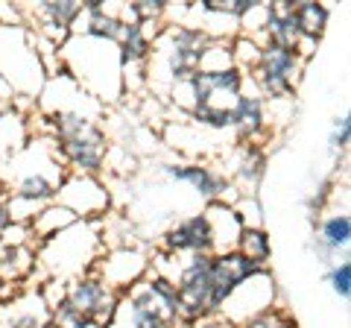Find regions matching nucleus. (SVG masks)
I'll return each mask as SVG.
<instances>
[{
	"instance_id": "nucleus-1",
	"label": "nucleus",
	"mask_w": 351,
	"mask_h": 328,
	"mask_svg": "<svg viewBox=\"0 0 351 328\" xmlns=\"http://www.w3.org/2000/svg\"><path fill=\"white\" fill-rule=\"evenodd\" d=\"M103 115L94 112H56L44 115V135L53 141V150L68 173L100 176L112 150Z\"/></svg>"
},
{
	"instance_id": "nucleus-2",
	"label": "nucleus",
	"mask_w": 351,
	"mask_h": 328,
	"mask_svg": "<svg viewBox=\"0 0 351 328\" xmlns=\"http://www.w3.org/2000/svg\"><path fill=\"white\" fill-rule=\"evenodd\" d=\"M59 65L97 103L112 106L123 97V62L114 41L71 36L59 45Z\"/></svg>"
},
{
	"instance_id": "nucleus-3",
	"label": "nucleus",
	"mask_w": 351,
	"mask_h": 328,
	"mask_svg": "<svg viewBox=\"0 0 351 328\" xmlns=\"http://www.w3.org/2000/svg\"><path fill=\"white\" fill-rule=\"evenodd\" d=\"M106 253V240H103V220L100 223H88L76 220L56 237L44 240L36 249V272L41 281H73L80 276L94 272L97 261Z\"/></svg>"
},
{
	"instance_id": "nucleus-4",
	"label": "nucleus",
	"mask_w": 351,
	"mask_h": 328,
	"mask_svg": "<svg viewBox=\"0 0 351 328\" xmlns=\"http://www.w3.org/2000/svg\"><path fill=\"white\" fill-rule=\"evenodd\" d=\"M0 76L12 89V100L36 103L47 82L44 65L36 47V32L24 24L0 27Z\"/></svg>"
},
{
	"instance_id": "nucleus-5",
	"label": "nucleus",
	"mask_w": 351,
	"mask_h": 328,
	"mask_svg": "<svg viewBox=\"0 0 351 328\" xmlns=\"http://www.w3.org/2000/svg\"><path fill=\"white\" fill-rule=\"evenodd\" d=\"M302 73H304V59L299 53L267 41V45H261L258 65L246 76L252 80V85L258 89L263 100L272 103V100H293Z\"/></svg>"
},
{
	"instance_id": "nucleus-6",
	"label": "nucleus",
	"mask_w": 351,
	"mask_h": 328,
	"mask_svg": "<svg viewBox=\"0 0 351 328\" xmlns=\"http://www.w3.org/2000/svg\"><path fill=\"white\" fill-rule=\"evenodd\" d=\"M56 202L64 205L76 220L100 223L106 211L112 209V194L103 176H80V173H68L56 191Z\"/></svg>"
},
{
	"instance_id": "nucleus-7",
	"label": "nucleus",
	"mask_w": 351,
	"mask_h": 328,
	"mask_svg": "<svg viewBox=\"0 0 351 328\" xmlns=\"http://www.w3.org/2000/svg\"><path fill=\"white\" fill-rule=\"evenodd\" d=\"M62 302L68 305L76 316H85V320H97V323L108 325L114 311H117V305H120V293L108 288L97 272H88V276H80V279L64 284Z\"/></svg>"
},
{
	"instance_id": "nucleus-8",
	"label": "nucleus",
	"mask_w": 351,
	"mask_h": 328,
	"mask_svg": "<svg viewBox=\"0 0 351 328\" xmlns=\"http://www.w3.org/2000/svg\"><path fill=\"white\" fill-rule=\"evenodd\" d=\"M161 170H164V176H170L173 182H182V185H188V188H193L205 202L234 205V200L240 196V194H234L237 185L232 182V176L217 170L214 164H208V161H170V164H164Z\"/></svg>"
},
{
	"instance_id": "nucleus-9",
	"label": "nucleus",
	"mask_w": 351,
	"mask_h": 328,
	"mask_svg": "<svg viewBox=\"0 0 351 328\" xmlns=\"http://www.w3.org/2000/svg\"><path fill=\"white\" fill-rule=\"evenodd\" d=\"M276 296H278V288H276V276L267 270L255 272L252 279H246L240 288L232 293V296L226 299L223 311H219L217 316L223 323H228L232 328H237L240 323H246L249 316H255L261 311H269L276 308Z\"/></svg>"
},
{
	"instance_id": "nucleus-10",
	"label": "nucleus",
	"mask_w": 351,
	"mask_h": 328,
	"mask_svg": "<svg viewBox=\"0 0 351 328\" xmlns=\"http://www.w3.org/2000/svg\"><path fill=\"white\" fill-rule=\"evenodd\" d=\"M94 272L108 284V288L123 296L129 288H135L141 279L149 276V253L144 246H129V244L106 246V253L100 261H97Z\"/></svg>"
},
{
	"instance_id": "nucleus-11",
	"label": "nucleus",
	"mask_w": 351,
	"mask_h": 328,
	"mask_svg": "<svg viewBox=\"0 0 351 328\" xmlns=\"http://www.w3.org/2000/svg\"><path fill=\"white\" fill-rule=\"evenodd\" d=\"M161 253L176 255V258H191V255H214V232L211 223L202 211L188 214L182 220L167 226L161 235Z\"/></svg>"
},
{
	"instance_id": "nucleus-12",
	"label": "nucleus",
	"mask_w": 351,
	"mask_h": 328,
	"mask_svg": "<svg viewBox=\"0 0 351 328\" xmlns=\"http://www.w3.org/2000/svg\"><path fill=\"white\" fill-rule=\"evenodd\" d=\"M232 132L237 144H252V147H263V138L269 135L267 100L258 94L249 76H246V85L240 91L237 103L232 106Z\"/></svg>"
},
{
	"instance_id": "nucleus-13",
	"label": "nucleus",
	"mask_w": 351,
	"mask_h": 328,
	"mask_svg": "<svg viewBox=\"0 0 351 328\" xmlns=\"http://www.w3.org/2000/svg\"><path fill=\"white\" fill-rule=\"evenodd\" d=\"M191 97H193V108L196 106H217V108H232L237 103L240 91L246 85V73L237 68L228 71H217V73H202L196 71L191 80ZM191 108V112H193Z\"/></svg>"
},
{
	"instance_id": "nucleus-14",
	"label": "nucleus",
	"mask_w": 351,
	"mask_h": 328,
	"mask_svg": "<svg viewBox=\"0 0 351 328\" xmlns=\"http://www.w3.org/2000/svg\"><path fill=\"white\" fill-rule=\"evenodd\" d=\"M267 27H263V41L261 45H278V47H290L295 50V45L302 41V30L299 21L293 15V3L290 0H278V3H267Z\"/></svg>"
},
{
	"instance_id": "nucleus-15",
	"label": "nucleus",
	"mask_w": 351,
	"mask_h": 328,
	"mask_svg": "<svg viewBox=\"0 0 351 328\" xmlns=\"http://www.w3.org/2000/svg\"><path fill=\"white\" fill-rule=\"evenodd\" d=\"M202 214L208 217L211 232H214V255L217 253H232L240 232H243V220H240V214L234 211V205H228V202H205Z\"/></svg>"
},
{
	"instance_id": "nucleus-16",
	"label": "nucleus",
	"mask_w": 351,
	"mask_h": 328,
	"mask_svg": "<svg viewBox=\"0 0 351 328\" xmlns=\"http://www.w3.org/2000/svg\"><path fill=\"white\" fill-rule=\"evenodd\" d=\"M36 272V249L32 246H6L0 253V284L12 290V284H29Z\"/></svg>"
},
{
	"instance_id": "nucleus-17",
	"label": "nucleus",
	"mask_w": 351,
	"mask_h": 328,
	"mask_svg": "<svg viewBox=\"0 0 351 328\" xmlns=\"http://www.w3.org/2000/svg\"><path fill=\"white\" fill-rule=\"evenodd\" d=\"M351 240V217L348 211H331L328 217L319 220V237H316V246H319L322 255H339L348 249Z\"/></svg>"
},
{
	"instance_id": "nucleus-18",
	"label": "nucleus",
	"mask_w": 351,
	"mask_h": 328,
	"mask_svg": "<svg viewBox=\"0 0 351 328\" xmlns=\"http://www.w3.org/2000/svg\"><path fill=\"white\" fill-rule=\"evenodd\" d=\"M237 167H234V179L249 188V194L258 188L263 173H267V150L263 147H252V144H240V152H237Z\"/></svg>"
},
{
	"instance_id": "nucleus-19",
	"label": "nucleus",
	"mask_w": 351,
	"mask_h": 328,
	"mask_svg": "<svg viewBox=\"0 0 351 328\" xmlns=\"http://www.w3.org/2000/svg\"><path fill=\"white\" fill-rule=\"evenodd\" d=\"M234 253H240L246 261L258 267H269V258H272V244H269V235L263 232V226H243L237 244H234Z\"/></svg>"
},
{
	"instance_id": "nucleus-20",
	"label": "nucleus",
	"mask_w": 351,
	"mask_h": 328,
	"mask_svg": "<svg viewBox=\"0 0 351 328\" xmlns=\"http://www.w3.org/2000/svg\"><path fill=\"white\" fill-rule=\"evenodd\" d=\"M293 15L299 21V30H302V38H311V41H319L322 32L331 21V9L325 3H313V0H302V3H293Z\"/></svg>"
},
{
	"instance_id": "nucleus-21",
	"label": "nucleus",
	"mask_w": 351,
	"mask_h": 328,
	"mask_svg": "<svg viewBox=\"0 0 351 328\" xmlns=\"http://www.w3.org/2000/svg\"><path fill=\"white\" fill-rule=\"evenodd\" d=\"M234 68V56H232V38H208L202 59H199V71L202 73H217V71H228Z\"/></svg>"
},
{
	"instance_id": "nucleus-22",
	"label": "nucleus",
	"mask_w": 351,
	"mask_h": 328,
	"mask_svg": "<svg viewBox=\"0 0 351 328\" xmlns=\"http://www.w3.org/2000/svg\"><path fill=\"white\" fill-rule=\"evenodd\" d=\"M47 328H108L97 320H85V316H76L64 302H56L50 308V325Z\"/></svg>"
},
{
	"instance_id": "nucleus-23",
	"label": "nucleus",
	"mask_w": 351,
	"mask_h": 328,
	"mask_svg": "<svg viewBox=\"0 0 351 328\" xmlns=\"http://www.w3.org/2000/svg\"><path fill=\"white\" fill-rule=\"evenodd\" d=\"M237 328H299V325H295V320L287 311L276 305V308H269V311H261L255 316H249V320L240 323Z\"/></svg>"
},
{
	"instance_id": "nucleus-24",
	"label": "nucleus",
	"mask_w": 351,
	"mask_h": 328,
	"mask_svg": "<svg viewBox=\"0 0 351 328\" xmlns=\"http://www.w3.org/2000/svg\"><path fill=\"white\" fill-rule=\"evenodd\" d=\"M328 281H331V290L346 302L348 293H351V264H348V258L337 261V264L331 267V272H328Z\"/></svg>"
},
{
	"instance_id": "nucleus-25",
	"label": "nucleus",
	"mask_w": 351,
	"mask_h": 328,
	"mask_svg": "<svg viewBox=\"0 0 351 328\" xmlns=\"http://www.w3.org/2000/svg\"><path fill=\"white\" fill-rule=\"evenodd\" d=\"M348 129H351L348 115H343V117L334 120V132H331V147H334V150H346V147H348Z\"/></svg>"
},
{
	"instance_id": "nucleus-26",
	"label": "nucleus",
	"mask_w": 351,
	"mask_h": 328,
	"mask_svg": "<svg viewBox=\"0 0 351 328\" xmlns=\"http://www.w3.org/2000/svg\"><path fill=\"white\" fill-rule=\"evenodd\" d=\"M9 226H12V220H9V217H6V211L0 209V240H3V235L9 232Z\"/></svg>"
}]
</instances>
